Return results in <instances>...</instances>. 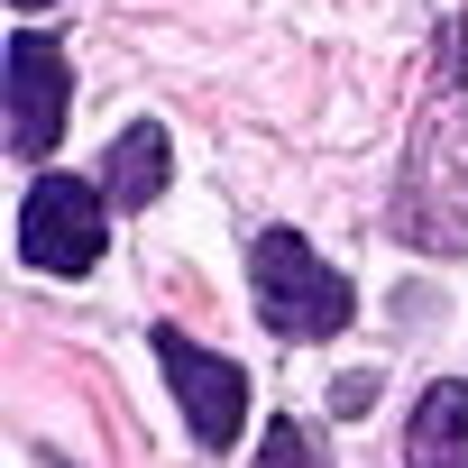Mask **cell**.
<instances>
[{
	"label": "cell",
	"instance_id": "6da1fadb",
	"mask_svg": "<svg viewBox=\"0 0 468 468\" xmlns=\"http://www.w3.org/2000/svg\"><path fill=\"white\" fill-rule=\"evenodd\" d=\"M395 229L413 249H431V258H468V19L441 28V83H431V101L413 120Z\"/></svg>",
	"mask_w": 468,
	"mask_h": 468
},
{
	"label": "cell",
	"instance_id": "7a4b0ae2",
	"mask_svg": "<svg viewBox=\"0 0 468 468\" xmlns=\"http://www.w3.org/2000/svg\"><path fill=\"white\" fill-rule=\"evenodd\" d=\"M249 276H258V322H267L276 340H331V331H349V313H358L349 276H331V267L313 258L303 229H258Z\"/></svg>",
	"mask_w": 468,
	"mask_h": 468
},
{
	"label": "cell",
	"instance_id": "3957f363",
	"mask_svg": "<svg viewBox=\"0 0 468 468\" xmlns=\"http://www.w3.org/2000/svg\"><path fill=\"white\" fill-rule=\"evenodd\" d=\"M101 211H111V193H92V184H74V175L28 184V202H19V258L47 267V276H83V267H101V239H111Z\"/></svg>",
	"mask_w": 468,
	"mask_h": 468
},
{
	"label": "cell",
	"instance_id": "277c9868",
	"mask_svg": "<svg viewBox=\"0 0 468 468\" xmlns=\"http://www.w3.org/2000/svg\"><path fill=\"white\" fill-rule=\"evenodd\" d=\"M147 349H156V367H165V386H175V404H184V422H193L202 450H229V441H239V422H249V377H239V367L211 358V349H193L175 322L147 331Z\"/></svg>",
	"mask_w": 468,
	"mask_h": 468
},
{
	"label": "cell",
	"instance_id": "5b68a950",
	"mask_svg": "<svg viewBox=\"0 0 468 468\" xmlns=\"http://www.w3.org/2000/svg\"><path fill=\"white\" fill-rule=\"evenodd\" d=\"M65 101H74V65L56 37H10V147L47 156L65 138Z\"/></svg>",
	"mask_w": 468,
	"mask_h": 468
},
{
	"label": "cell",
	"instance_id": "8992f818",
	"mask_svg": "<svg viewBox=\"0 0 468 468\" xmlns=\"http://www.w3.org/2000/svg\"><path fill=\"white\" fill-rule=\"evenodd\" d=\"M165 175H175V147H165V129H156V120L120 129V138H111V156H101V193H111L120 211L156 202V193H165Z\"/></svg>",
	"mask_w": 468,
	"mask_h": 468
},
{
	"label": "cell",
	"instance_id": "52a82bcc",
	"mask_svg": "<svg viewBox=\"0 0 468 468\" xmlns=\"http://www.w3.org/2000/svg\"><path fill=\"white\" fill-rule=\"evenodd\" d=\"M404 459H413V468H468V386H459V377L422 386L413 431H404Z\"/></svg>",
	"mask_w": 468,
	"mask_h": 468
},
{
	"label": "cell",
	"instance_id": "ba28073f",
	"mask_svg": "<svg viewBox=\"0 0 468 468\" xmlns=\"http://www.w3.org/2000/svg\"><path fill=\"white\" fill-rule=\"evenodd\" d=\"M258 468H331V459H322V431H313V422H267Z\"/></svg>",
	"mask_w": 468,
	"mask_h": 468
},
{
	"label": "cell",
	"instance_id": "9c48e42d",
	"mask_svg": "<svg viewBox=\"0 0 468 468\" xmlns=\"http://www.w3.org/2000/svg\"><path fill=\"white\" fill-rule=\"evenodd\" d=\"M331 404H340V413H367V404H377V377H367V367H358V377H340V386H331Z\"/></svg>",
	"mask_w": 468,
	"mask_h": 468
},
{
	"label": "cell",
	"instance_id": "30bf717a",
	"mask_svg": "<svg viewBox=\"0 0 468 468\" xmlns=\"http://www.w3.org/2000/svg\"><path fill=\"white\" fill-rule=\"evenodd\" d=\"M19 10H56V0H19Z\"/></svg>",
	"mask_w": 468,
	"mask_h": 468
}]
</instances>
